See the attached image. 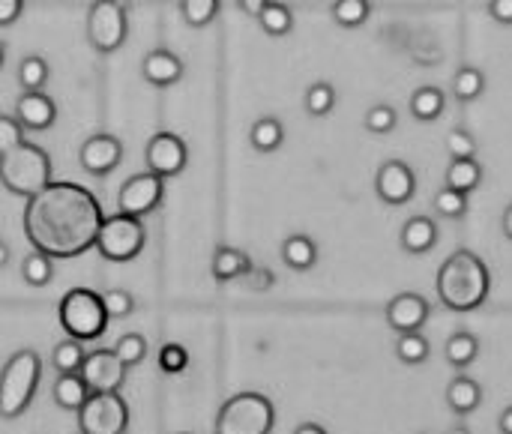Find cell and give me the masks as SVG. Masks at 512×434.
Segmentation results:
<instances>
[{"label": "cell", "mask_w": 512, "mask_h": 434, "mask_svg": "<svg viewBox=\"0 0 512 434\" xmlns=\"http://www.w3.org/2000/svg\"><path fill=\"white\" fill-rule=\"evenodd\" d=\"M102 219V204L90 189L78 183H48L27 198L21 228L36 252L66 261L96 246Z\"/></svg>", "instance_id": "obj_1"}, {"label": "cell", "mask_w": 512, "mask_h": 434, "mask_svg": "<svg viewBox=\"0 0 512 434\" xmlns=\"http://www.w3.org/2000/svg\"><path fill=\"white\" fill-rule=\"evenodd\" d=\"M438 297L450 312H474L489 300L492 291V273L486 267V261L471 252V249H459L453 252L441 270H438Z\"/></svg>", "instance_id": "obj_2"}, {"label": "cell", "mask_w": 512, "mask_h": 434, "mask_svg": "<svg viewBox=\"0 0 512 434\" xmlns=\"http://www.w3.org/2000/svg\"><path fill=\"white\" fill-rule=\"evenodd\" d=\"M51 183V156L39 144L21 141L0 156V186L9 195L30 198Z\"/></svg>", "instance_id": "obj_3"}, {"label": "cell", "mask_w": 512, "mask_h": 434, "mask_svg": "<svg viewBox=\"0 0 512 434\" xmlns=\"http://www.w3.org/2000/svg\"><path fill=\"white\" fill-rule=\"evenodd\" d=\"M39 378H42V360L30 348L15 351L3 363L0 369V417L3 420H18L30 408L39 390Z\"/></svg>", "instance_id": "obj_4"}, {"label": "cell", "mask_w": 512, "mask_h": 434, "mask_svg": "<svg viewBox=\"0 0 512 434\" xmlns=\"http://www.w3.org/2000/svg\"><path fill=\"white\" fill-rule=\"evenodd\" d=\"M57 321L69 339L78 342H93L108 330V315L102 306V297L90 288H72L63 294L57 306Z\"/></svg>", "instance_id": "obj_5"}, {"label": "cell", "mask_w": 512, "mask_h": 434, "mask_svg": "<svg viewBox=\"0 0 512 434\" xmlns=\"http://www.w3.org/2000/svg\"><path fill=\"white\" fill-rule=\"evenodd\" d=\"M276 408L261 393H237L216 414V434H270Z\"/></svg>", "instance_id": "obj_6"}, {"label": "cell", "mask_w": 512, "mask_h": 434, "mask_svg": "<svg viewBox=\"0 0 512 434\" xmlns=\"http://www.w3.org/2000/svg\"><path fill=\"white\" fill-rule=\"evenodd\" d=\"M147 243V228L141 219L114 213L102 219V228L96 234V252L111 261V264H129L144 252Z\"/></svg>", "instance_id": "obj_7"}, {"label": "cell", "mask_w": 512, "mask_h": 434, "mask_svg": "<svg viewBox=\"0 0 512 434\" xmlns=\"http://www.w3.org/2000/svg\"><path fill=\"white\" fill-rule=\"evenodd\" d=\"M129 36V15L120 0H93L87 9V42L99 54H114Z\"/></svg>", "instance_id": "obj_8"}, {"label": "cell", "mask_w": 512, "mask_h": 434, "mask_svg": "<svg viewBox=\"0 0 512 434\" xmlns=\"http://www.w3.org/2000/svg\"><path fill=\"white\" fill-rule=\"evenodd\" d=\"M81 434H126L129 405L120 393H90L78 411Z\"/></svg>", "instance_id": "obj_9"}, {"label": "cell", "mask_w": 512, "mask_h": 434, "mask_svg": "<svg viewBox=\"0 0 512 434\" xmlns=\"http://www.w3.org/2000/svg\"><path fill=\"white\" fill-rule=\"evenodd\" d=\"M162 195H165V180L162 177H156L150 171L135 174L117 192V213L144 219V216H150L162 204Z\"/></svg>", "instance_id": "obj_10"}, {"label": "cell", "mask_w": 512, "mask_h": 434, "mask_svg": "<svg viewBox=\"0 0 512 434\" xmlns=\"http://www.w3.org/2000/svg\"><path fill=\"white\" fill-rule=\"evenodd\" d=\"M189 162L186 141L174 132H156L144 147V165L156 177H177Z\"/></svg>", "instance_id": "obj_11"}, {"label": "cell", "mask_w": 512, "mask_h": 434, "mask_svg": "<svg viewBox=\"0 0 512 434\" xmlns=\"http://www.w3.org/2000/svg\"><path fill=\"white\" fill-rule=\"evenodd\" d=\"M126 372L129 369L120 363V357L114 354V348L111 351H93V354H87L84 363H81V369H78V375H81V381L87 384L90 393H120L123 384H126Z\"/></svg>", "instance_id": "obj_12"}, {"label": "cell", "mask_w": 512, "mask_h": 434, "mask_svg": "<svg viewBox=\"0 0 512 434\" xmlns=\"http://www.w3.org/2000/svg\"><path fill=\"white\" fill-rule=\"evenodd\" d=\"M375 192L384 204L390 207H402L414 198L417 192V174L408 162L402 159H387L378 174H375Z\"/></svg>", "instance_id": "obj_13"}, {"label": "cell", "mask_w": 512, "mask_h": 434, "mask_svg": "<svg viewBox=\"0 0 512 434\" xmlns=\"http://www.w3.org/2000/svg\"><path fill=\"white\" fill-rule=\"evenodd\" d=\"M78 162L87 174L93 177H108L120 162H123V141L108 135V132H96L90 135L81 150H78Z\"/></svg>", "instance_id": "obj_14"}, {"label": "cell", "mask_w": 512, "mask_h": 434, "mask_svg": "<svg viewBox=\"0 0 512 434\" xmlns=\"http://www.w3.org/2000/svg\"><path fill=\"white\" fill-rule=\"evenodd\" d=\"M384 315H387V324H390L393 333H417V330L426 327L432 309H429V300L423 294L405 291V294H396L387 303V312Z\"/></svg>", "instance_id": "obj_15"}, {"label": "cell", "mask_w": 512, "mask_h": 434, "mask_svg": "<svg viewBox=\"0 0 512 434\" xmlns=\"http://www.w3.org/2000/svg\"><path fill=\"white\" fill-rule=\"evenodd\" d=\"M15 120L21 123V129L30 132H45L54 126L57 120V105L48 93L42 90H24L15 102Z\"/></svg>", "instance_id": "obj_16"}, {"label": "cell", "mask_w": 512, "mask_h": 434, "mask_svg": "<svg viewBox=\"0 0 512 434\" xmlns=\"http://www.w3.org/2000/svg\"><path fill=\"white\" fill-rule=\"evenodd\" d=\"M141 75L153 87H171L183 78V60L168 48H153L141 60Z\"/></svg>", "instance_id": "obj_17"}, {"label": "cell", "mask_w": 512, "mask_h": 434, "mask_svg": "<svg viewBox=\"0 0 512 434\" xmlns=\"http://www.w3.org/2000/svg\"><path fill=\"white\" fill-rule=\"evenodd\" d=\"M399 243L408 255H426L438 246V225L429 216H411L402 225Z\"/></svg>", "instance_id": "obj_18"}, {"label": "cell", "mask_w": 512, "mask_h": 434, "mask_svg": "<svg viewBox=\"0 0 512 434\" xmlns=\"http://www.w3.org/2000/svg\"><path fill=\"white\" fill-rule=\"evenodd\" d=\"M444 399H447V405H450L453 414L468 417V414H474V411L480 408V402H483V387H480L474 378H468V375H456V378L450 381Z\"/></svg>", "instance_id": "obj_19"}, {"label": "cell", "mask_w": 512, "mask_h": 434, "mask_svg": "<svg viewBox=\"0 0 512 434\" xmlns=\"http://www.w3.org/2000/svg\"><path fill=\"white\" fill-rule=\"evenodd\" d=\"M252 270V261L246 252L234 249V246H219L213 252V264H210V273L216 282H234V279H243L246 273Z\"/></svg>", "instance_id": "obj_20"}, {"label": "cell", "mask_w": 512, "mask_h": 434, "mask_svg": "<svg viewBox=\"0 0 512 434\" xmlns=\"http://www.w3.org/2000/svg\"><path fill=\"white\" fill-rule=\"evenodd\" d=\"M282 261L294 273H306L318 264V243L309 234H291L282 243Z\"/></svg>", "instance_id": "obj_21"}, {"label": "cell", "mask_w": 512, "mask_h": 434, "mask_svg": "<svg viewBox=\"0 0 512 434\" xmlns=\"http://www.w3.org/2000/svg\"><path fill=\"white\" fill-rule=\"evenodd\" d=\"M51 396H54V405L57 408H63V411H81V405L87 402V396H90V390H87V384L81 381V375L78 372H72V375H60L57 381H54V390H51Z\"/></svg>", "instance_id": "obj_22"}, {"label": "cell", "mask_w": 512, "mask_h": 434, "mask_svg": "<svg viewBox=\"0 0 512 434\" xmlns=\"http://www.w3.org/2000/svg\"><path fill=\"white\" fill-rule=\"evenodd\" d=\"M480 354V339L468 330H456L447 345H444V357L453 369H468Z\"/></svg>", "instance_id": "obj_23"}, {"label": "cell", "mask_w": 512, "mask_h": 434, "mask_svg": "<svg viewBox=\"0 0 512 434\" xmlns=\"http://www.w3.org/2000/svg\"><path fill=\"white\" fill-rule=\"evenodd\" d=\"M249 141L258 153H276L285 141V126L279 117H261L252 123V132H249Z\"/></svg>", "instance_id": "obj_24"}, {"label": "cell", "mask_w": 512, "mask_h": 434, "mask_svg": "<svg viewBox=\"0 0 512 434\" xmlns=\"http://www.w3.org/2000/svg\"><path fill=\"white\" fill-rule=\"evenodd\" d=\"M444 108H447V99L438 87H420L411 96V114L420 123H435L444 114Z\"/></svg>", "instance_id": "obj_25"}, {"label": "cell", "mask_w": 512, "mask_h": 434, "mask_svg": "<svg viewBox=\"0 0 512 434\" xmlns=\"http://www.w3.org/2000/svg\"><path fill=\"white\" fill-rule=\"evenodd\" d=\"M480 183H483V168L477 159H453L450 162V168H447V186L450 189L471 195Z\"/></svg>", "instance_id": "obj_26"}, {"label": "cell", "mask_w": 512, "mask_h": 434, "mask_svg": "<svg viewBox=\"0 0 512 434\" xmlns=\"http://www.w3.org/2000/svg\"><path fill=\"white\" fill-rule=\"evenodd\" d=\"M255 18H258L261 30H264L267 36H288V33L294 30V12H291L285 3H279V0L264 3V9H261Z\"/></svg>", "instance_id": "obj_27"}, {"label": "cell", "mask_w": 512, "mask_h": 434, "mask_svg": "<svg viewBox=\"0 0 512 434\" xmlns=\"http://www.w3.org/2000/svg\"><path fill=\"white\" fill-rule=\"evenodd\" d=\"M432 354V345L429 339L417 330V333H399L396 339V357L405 363V366H423Z\"/></svg>", "instance_id": "obj_28"}, {"label": "cell", "mask_w": 512, "mask_h": 434, "mask_svg": "<svg viewBox=\"0 0 512 434\" xmlns=\"http://www.w3.org/2000/svg\"><path fill=\"white\" fill-rule=\"evenodd\" d=\"M21 279L30 285V288H45L51 279H54V258L42 255V252H30L24 261H21Z\"/></svg>", "instance_id": "obj_29"}, {"label": "cell", "mask_w": 512, "mask_h": 434, "mask_svg": "<svg viewBox=\"0 0 512 434\" xmlns=\"http://www.w3.org/2000/svg\"><path fill=\"white\" fill-rule=\"evenodd\" d=\"M486 90V75L477 66H462L453 78V96L459 102H474Z\"/></svg>", "instance_id": "obj_30"}, {"label": "cell", "mask_w": 512, "mask_h": 434, "mask_svg": "<svg viewBox=\"0 0 512 434\" xmlns=\"http://www.w3.org/2000/svg\"><path fill=\"white\" fill-rule=\"evenodd\" d=\"M330 12H333V21H336L339 27L354 30V27H363V24L369 21L372 3H369V0H336Z\"/></svg>", "instance_id": "obj_31"}, {"label": "cell", "mask_w": 512, "mask_h": 434, "mask_svg": "<svg viewBox=\"0 0 512 434\" xmlns=\"http://www.w3.org/2000/svg\"><path fill=\"white\" fill-rule=\"evenodd\" d=\"M177 6H180V18L186 21V27L198 30V27H207L216 21L222 0H180Z\"/></svg>", "instance_id": "obj_32"}, {"label": "cell", "mask_w": 512, "mask_h": 434, "mask_svg": "<svg viewBox=\"0 0 512 434\" xmlns=\"http://www.w3.org/2000/svg\"><path fill=\"white\" fill-rule=\"evenodd\" d=\"M48 78H51V69H48L45 57H39V54L21 57V63H18V84H21V90H42Z\"/></svg>", "instance_id": "obj_33"}, {"label": "cell", "mask_w": 512, "mask_h": 434, "mask_svg": "<svg viewBox=\"0 0 512 434\" xmlns=\"http://www.w3.org/2000/svg\"><path fill=\"white\" fill-rule=\"evenodd\" d=\"M84 357H87V354H84L81 342H78V339H66V342L54 345V351H51V366H54L60 375H72V372L81 369Z\"/></svg>", "instance_id": "obj_34"}, {"label": "cell", "mask_w": 512, "mask_h": 434, "mask_svg": "<svg viewBox=\"0 0 512 434\" xmlns=\"http://www.w3.org/2000/svg\"><path fill=\"white\" fill-rule=\"evenodd\" d=\"M303 105H306V111L312 117H327L336 108V90H333V84H327V81L312 84L306 90V96H303Z\"/></svg>", "instance_id": "obj_35"}, {"label": "cell", "mask_w": 512, "mask_h": 434, "mask_svg": "<svg viewBox=\"0 0 512 434\" xmlns=\"http://www.w3.org/2000/svg\"><path fill=\"white\" fill-rule=\"evenodd\" d=\"M114 354L120 357V363H123L126 369H135V366H141L144 357H147V339H144L141 333H126V336L117 339Z\"/></svg>", "instance_id": "obj_36"}, {"label": "cell", "mask_w": 512, "mask_h": 434, "mask_svg": "<svg viewBox=\"0 0 512 434\" xmlns=\"http://www.w3.org/2000/svg\"><path fill=\"white\" fill-rule=\"evenodd\" d=\"M396 126H399V114H396L393 105L378 102V105H372V108L366 111V129H369L372 135H390Z\"/></svg>", "instance_id": "obj_37"}, {"label": "cell", "mask_w": 512, "mask_h": 434, "mask_svg": "<svg viewBox=\"0 0 512 434\" xmlns=\"http://www.w3.org/2000/svg\"><path fill=\"white\" fill-rule=\"evenodd\" d=\"M435 210L444 216V219H462L468 213V195L465 192H456L450 186H444L438 195H435Z\"/></svg>", "instance_id": "obj_38"}, {"label": "cell", "mask_w": 512, "mask_h": 434, "mask_svg": "<svg viewBox=\"0 0 512 434\" xmlns=\"http://www.w3.org/2000/svg\"><path fill=\"white\" fill-rule=\"evenodd\" d=\"M99 297H102V306H105V315H108V318L123 321V318H129V315L135 312V297H132L129 291H123V288L102 291Z\"/></svg>", "instance_id": "obj_39"}, {"label": "cell", "mask_w": 512, "mask_h": 434, "mask_svg": "<svg viewBox=\"0 0 512 434\" xmlns=\"http://www.w3.org/2000/svg\"><path fill=\"white\" fill-rule=\"evenodd\" d=\"M156 363H159V372H165V375H180V372L189 369V351H186L183 345H177V342H168V345L159 348Z\"/></svg>", "instance_id": "obj_40"}, {"label": "cell", "mask_w": 512, "mask_h": 434, "mask_svg": "<svg viewBox=\"0 0 512 434\" xmlns=\"http://www.w3.org/2000/svg\"><path fill=\"white\" fill-rule=\"evenodd\" d=\"M447 150L453 159H474L477 153V138L468 132V129H453L447 135Z\"/></svg>", "instance_id": "obj_41"}, {"label": "cell", "mask_w": 512, "mask_h": 434, "mask_svg": "<svg viewBox=\"0 0 512 434\" xmlns=\"http://www.w3.org/2000/svg\"><path fill=\"white\" fill-rule=\"evenodd\" d=\"M24 141V129L15 117L9 114H0V156L9 153L12 147H18Z\"/></svg>", "instance_id": "obj_42"}, {"label": "cell", "mask_w": 512, "mask_h": 434, "mask_svg": "<svg viewBox=\"0 0 512 434\" xmlns=\"http://www.w3.org/2000/svg\"><path fill=\"white\" fill-rule=\"evenodd\" d=\"M243 279H246V288L255 291V294H267L276 285V276L270 270H264V267H252Z\"/></svg>", "instance_id": "obj_43"}, {"label": "cell", "mask_w": 512, "mask_h": 434, "mask_svg": "<svg viewBox=\"0 0 512 434\" xmlns=\"http://www.w3.org/2000/svg\"><path fill=\"white\" fill-rule=\"evenodd\" d=\"M24 0H0V27H9L21 18Z\"/></svg>", "instance_id": "obj_44"}, {"label": "cell", "mask_w": 512, "mask_h": 434, "mask_svg": "<svg viewBox=\"0 0 512 434\" xmlns=\"http://www.w3.org/2000/svg\"><path fill=\"white\" fill-rule=\"evenodd\" d=\"M489 15H492L498 24L510 27L512 24V0H492V3H489Z\"/></svg>", "instance_id": "obj_45"}, {"label": "cell", "mask_w": 512, "mask_h": 434, "mask_svg": "<svg viewBox=\"0 0 512 434\" xmlns=\"http://www.w3.org/2000/svg\"><path fill=\"white\" fill-rule=\"evenodd\" d=\"M237 3L246 15H258L264 9V3H270V0H237Z\"/></svg>", "instance_id": "obj_46"}, {"label": "cell", "mask_w": 512, "mask_h": 434, "mask_svg": "<svg viewBox=\"0 0 512 434\" xmlns=\"http://www.w3.org/2000/svg\"><path fill=\"white\" fill-rule=\"evenodd\" d=\"M498 429H501V434H512V405L501 414V420H498Z\"/></svg>", "instance_id": "obj_47"}, {"label": "cell", "mask_w": 512, "mask_h": 434, "mask_svg": "<svg viewBox=\"0 0 512 434\" xmlns=\"http://www.w3.org/2000/svg\"><path fill=\"white\" fill-rule=\"evenodd\" d=\"M294 434H327V429L318 426V423H303V426H297V432Z\"/></svg>", "instance_id": "obj_48"}, {"label": "cell", "mask_w": 512, "mask_h": 434, "mask_svg": "<svg viewBox=\"0 0 512 434\" xmlns=\"http://www.w3.org/2000/svg\"><path fill=\"white\" fill-rule=\"evenodd\" d=\"M501 225H504V234H507V240H512V204L504 210V219H501Z\"/></svg>", "instance_id": "obj_49"}, {"label": "cell", "mask_w": 512, "mask_h": 434, "mask_svg": "<svg viewBox=\"0 0 512 434\" xmlns=\"http://www.w3.org/2000/svg\"><path fill=\"white\" fill-rule=\"evenodd\" d=\"M6 264H9V246H6V243L0 240V270H3Z\"/></svg>", "instance_id": "obj_50"}, {"label": "cell", "mask_w": 512, "mask_h": 434, "mask_svg": "<svg viewBox=\"0 0 512 434\" xmlns=\"http://www.w3.org/2000/svg\"><path fill=\"white\" fill-rule=\"evenodd\" d=\"M450 434H471V429H465V426H456V429H450Z\"/></svg>", "instance_id": "obj_51"}, {"label": "cell", "mask_w": 512, "mask_h": 434, "mask_svg": "<svg viewBox=\"0 0 512 434\" xmlns=\"http://www.w3.org/2000/svg\"><path fill=\"white\" fill-rule=\"evenodd\" d=\"M3 60H6V48L0 45V69H3Z\"/></svg>", "instance_id": "obj_52"}, {"label": "cell", "mask_w": 512, "mask_h": 434, "mask_svg": "<svg viewBox=\"0 0 512 434\" xmlns=\"http://www.w3.org/2000/svg\"><path fill=\"white\" fill-rule=\"evenodd\" d=\"M177 434H189V432H177Z\"/></svg>", "instance_id": "obj_53"}]
</instances>
